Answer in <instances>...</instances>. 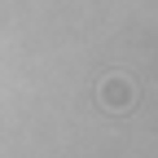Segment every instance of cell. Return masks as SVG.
Instances as JSON below:
<instances>
[{
  "instance_id": "1",
  "label": "cell",
  "mask_w": 158,
  "mask_h": 158,
  "mask_svg": "<svg viewBox=\"0 0 158 158\" xmlns=\"http://www.w3.org/2000/svg\"><path fill=\"white\" fill-rule=\"evenodd\" d=\"M97 101H101V110H110V114H127L132 101H136V84L127 75H106L101 88H97Z\"/></svg>"
}]
</instances>
